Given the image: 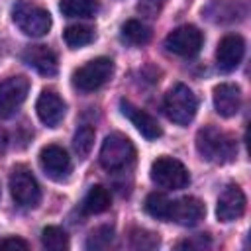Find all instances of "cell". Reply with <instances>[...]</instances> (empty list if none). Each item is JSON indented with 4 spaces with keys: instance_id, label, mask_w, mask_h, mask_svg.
Here are the masks:
<instances>
[{
    "instance_id": "obj_1",
    "label": "cell",
    "mask_w": 251,
    "mask_h": 251,
    "mask_svg": "<svg viewBox=\"0 0 251 251\" xmlns=\"http://www.w3.org/2000/svg\"><path fill=\"white\" fill-rule=\"evenodd\" d=\"M196 149L202 155V159L222 165V163H229L235 157L237 143L229 133L214 126H204L196 133Z\"/></svg>"
},
{
    "instance_id": "obj_2",
    "label": "cell",
    "mask_w": 251,
    "mask_h": 251,
    "mask_svg": "<svg viewBox=\"0 0 251 251\" xmlns=\"http://www.w3.org/2000/svg\"><path fill=\"white\" fill-rule=\"evenodd\" d=\"M135 161V147L124 133H110L100 147V165L108 173H122Z\"/></svg>"
},
{
    "instance_id": "obj_3",
    "label": "cell",
    "mask_w": 251,
    "mask_h": 251,
    "mask_svg": "<svg viewBox=\"0 0 251 251\" xmlns=\"http://www.w3.org/2000/svg\"><path fill=\"white\" fill-rule=\"evenodd\" d=\"M163 106H165V114L171 122H175L178 126H186L196 116L198 98L186 84L178 82L173 88H169V92L165 94Z\"/></svg>"
},
{
    "instance_id": "obj_4",
    "label": "cell",
    "mask_w": 251,
    "mask_h": 251,
    "mask_svg": "<svg viewBox=\"0 0 251 251\" xmlns=\"http://www.w3.org/2000/svg\"><path fill=\"white\" fill-rule=\"evenodd\" d=\"M12 20L29 37H43L51 27V14L31 2L20 0L12 6Z\"/></svg>"
},
{
    "instance_id": "obj_5",
    "label": "cell",
    "mask_w": 251,
    "mask_h": 251,
    "mask_svg": "<svg viewBox=\"0 0 251 251\" xmlns=\"http://www.w3.org/2000/svg\"><path fill=\"white\" fill-rule=\"evenodd\" d=\"M151 180L161 188L180 190L190 182V175L178 159L163 155L151 163Z\"/></svg>"
},
{
    "instance_id": "obj_6",
    "label": "cell",
    "mask_w": 251,
    "mask_h": 251,
    "mask_svg": "<svg viewBox=\"0 0 251 251\" xmlns=\"http://www.w3.org/2000/svg\"><path fill=\"white\" fill-rule=\"evenodd\" d=\"M112 73H114L112 59L96 57L73 73V84H75V88H78L82 92H92V90H98L102 84H106L110 80Z\"/></svg>"
},
{
    "instance_id": "obj_7",
    "label": "cell",
    "mask_w": 251,
    "mask_h": 251,
    "mask_svg": "<svg viewBox=\"0 0 251 251\" xmlns=\"http://www.w3.org/2000/svg\"><path fill=\"white\" fill-rule=\"evenodd\" d=\"M10 192H12V198L16 200V204H20L24 208H33L41 200L39 184H37L35 176L31 175V171L25 167H14L12 169Z\"/></svg>"
},
{
    "instance_id": "obj_8",
    "label": "cell",
    "mask_w": 251,
    "mask_h": 251,
    "mask_svg": "<svg viewBox=\"0 0 251 251\" xmlns=\"http://www.w3.org/2000/svg\"><path fill=\"white\" fill-rule=\"evenodd\" d=\"M29 90V80L22 75L0 80V118H10L18 112Z\"/></svg>"
},
{
    "instance_id": "obj_9",
    "label": "cell",
    "mask_w": 251,
    "mask_h": 251,
    "mask_svg": "<svg viewBox=\"0 0 251 251\" xmlns=\"http://www.w3.org/2000/svg\"><path fill=\"white\" fill-rule=\"evenodd\" d=\"M165 47L178 57H194L202 47V31L194 25H180L165 37Z\"/></svg>"
},
{
    "instance_id": "obj_10",
    "label": "cell",
    "mask_w": 251,
    "mask_h": 251,
    "mask_svg": "<svg viewBox=\"0 0 251 251\" xmlns=\"http://www.w3.org/2000/svg\"><path fill=\"white\" fill-rule=\"evenodd\" d=\"M39 165L53 180H63L71 171L69 153L59 145H45L39 151Z\"/></svg>"
},
{
    "instance_id": "obj_11",
    "label": "cell",
    "mask_w": 251,
    "mask_h": 251,
    "mask_svg": "<svg viewBox=\"0 0 251 251\" xmlns=\"http://www.w3.org/2000/svg\"><path fill=\"white\" fill-rule=\"evenodd\" d=\"M243 55H245V41L237 33H229V35L222 37V41L218 43L216 61H218V67L226 73L237 69Z\"/></svg>"
},
{
    "instance_id": "obj_12",
    "label": "cell",
    "mask_w": 251,
    "mask_h": 251,
    "mask_svg": "<svg viewBox=\"0 0 251 251\" xmlns=\"http://www.w3.org/2000/svg\"><path fill=\"white\" fill-rule=\"evenodd\" d=\"M245 194L239 186L229 184L227 188H224V192L218 198V206H216V216L220 222H233L237 218L243 216L245 212Z\"/></svg>"
},
{
    "instance_id": "obj_13",
    "label": "cell",
    "mask_w": 251,
    "mask_h": 251,
    "mask_svg": "<svg viewBox=\"0 0 251 251\" xmlns=\"http://www.w3.org/2000/svg\"><path fill=\"white\" fill-rule=\"evenodd\" d=\"M24 63H27L31 69H35L39 75L43 76H55L59 63H57V55L47 47V45H29L24 49L22 53Z\"/></svg>"
},
{
    "instance_id": "obj_14",
    "label": "cell",
    "mask_w": 251,
    "mask_h": 251,
    "mask_svg": "<svg viewBox=\"0 0 251 251\" xmlns=\"http://www.w3.org/2000/svg\"><path fill=\"white\" fill-rule=\"evenodd\" d=\"M35 112L47 127H57L65 116V102L55 90H43L35 102Z\"/></svg>"
},
{
    "instance_id": "obj_15",
    "label": "cell",
    "mask_w": 251,
    "mask_h": 251,
    "mask_svg": "<svg viewBox=\"0 0 251 251\" xmlns=\"http://www.w3.org/2000/svg\"><path fill=\"white\" fill-rule=\"evenodd\" d=\"M206 214V206L194 198V196H184L173 202L171 206V222H176L180 226H196Z\"/></svg>"
},
{
    "instance_id": "obj_16",
    "label": "cell",
    "mask_w": 251,
    "mask_h": 251,
    "mask_svg": "<svg viewBox=\"0 0 251 251\" xmlns=\"http://www.w3.org/2000/svg\"><path fill=\"white\" fill-rule=\"evenodd\" d=\"M120 108H122V114L137 127V131H139L145 139H157V137L163 133V131H161V126L157 124V120H155L151 114H147L145 110L133 106V104L127 102V100H122V102H120Z\"/></svg>"
},
{
    "instance_id": "obj_17",
    "label": "cell",
    "mask_w": 251,
    "mask_h": 251,
    "mask_svg": "<svg viewBox=\"0 0 251 251\" xmlns=\"http://www.w3.org/2000/svg\"><path fill=\"white\" fill-rule=\"evenodd\" d=\"M214 108L220 116L231 118L241 108V90L233 82H222L214 88Z\"/></svg>"
},
{
    "instance_id": "obj_18",
    "label": "cell",
    "mask_w": 251,
    "mask_h": 251,
    "mask_svg": "<svg viewBox=\"0 0 251 251\" xmlns=\"http://www.w3.org/2000/svg\"><path fill=\"white\" fill-rule=\"evenodd\" d=\"M110 204H112V196H110L108 188H104L102 184H96L86 192V196L82 200V212L84 214H102L110 208Z\"/></svg>"
},
{
    "instance_id": "obj_19",
    "label": "cell",
    "mask_w": 251,
    "mask_h": 251,
    "mask_svg": "<svg viewBox=\"0 0 251 251\" xmlns=\"http://www.w3.org/2000/svg\"><path fill=\"white\" fill-rule=\"evenodd\" d=\"M59 10L67 18H92L98 10L96 0H61Z\"/></svg>"
},
{
    "instance_id": "obj_20",
    "label": "cell",
    "mask_w": 251,
    "mask_h": 251,
    "mask_svg": "<svg viewBox=\"0 0 251 251\" xmlns=\"http://www.w3.org/2000/svg\"><path fill=\"white\" fill-rule=\"evenodd\" d=\"M171 206H173V202L165 194H161V192H151L145 198V212L151 218H157V220H163V222H169Z\"/></svg>"
},
{
    "instance_id": "obj_21",
    "label": "cell",
    "mask_w": 251,
    "mask_h": 251,
    "mask_svg": "<svg viewBox=\"0 0 251 251\" xmlns=\"http://www.w3.org/2000/svg\"><path fill=\"white\" fill-rule=\"evenodd\" d=\"M122 37L127 41V43H133V45H143L149 41L151 37V31L145 24H141L139 20H127L124 25H122Z\"/></svg>"
},
{
    "instance_id": "obj_22",
    "label": "cell",
    "mask_w": 251,
    "mask_h": 251,
    "mask_svg": "<svg viewBox=\"0 0 251 251\" xmlns=\"http://www.w3.org/2000/svg\"><path fill=\"white\" fill-rule=\"evenodd\" d=\"M41 243L49 251H63L69 247V235L65 229L57 226H47L41 231Z\"/></svg>"
},
{
    "instance_id": "obj_23",
    "label": "cell",
    "mask_w": 251,
    "mask_h": 251,
    "mask_svg": "<svg viewBox=\"0 0 251 251\" xmlns=\"http://www.w3.org/2000/svg\"><path fill=\"white\" fill-rule=\"evenodd\" d=\"M63 39L69 47L76 49V47H82V45H88L92 39H94V31L88 27V25H69L65 31H63Z\"/></svg>"
},
{
    "instance_id": "obj_24",
    "label": "cell",
    "mask_w": 251,
    "mask_h": 251,
    "mask_svg": "<svg viewBox=\"0 0 251 251\" xmlns=\"http://www.w3.org/2000/svg\"><path fill=\"white\" fill-rule=\"evenodd\" d=\"M92 145H94V129L90 126L78 127L76 133H75V137H73V149H75V153L80 159H84L90 153Z\"/></svg>"
},
{
    "instance_id": "obj_25",
    "label": "cell",
    "mask_w": 251,
    "mask_h": 251,
    "mask_svg": "<svg viewBox=\"0 0 251 251\" xmlns=\"http://www.w3.org/2000/svg\"><path fill=\"white\" fill-rule=\"evenodd\" d=\"M112 239H114V229L110 226H100L90 231V235L86 239V247L88 249H106V247H110Z\"/></svg>"
},
{
    "instance_id": "obj_26",
    "label": "cell",
    "mask_w": 251,
    "mask_h": 251,
    "mask_svg": "<svg viewBox=\"0 0 251 251\" xmlns=\"http://www.w3.org/2000/svg\"><path fill=\"white\" fill-rule=\"evenodd\" d=\"M159 245V237L145 229H135L131 235V247L133 249H155Z\"/></svg>"
},
{
    "instance_id": "obj_27",
    "label": "cell",
    "mask_w": 251,
    "mask_h": 251,
    "mask_svg": "<svg viewBox=\"0 0 251 251\" xmlns=\"http://www.w3.org/2000/svg\"><path fill=\"white\" fill-rule=\"evenodd\" d=\"M27 241L20 237H4L0 239V249H27Z\"/></svg>"
}]
</instances>
